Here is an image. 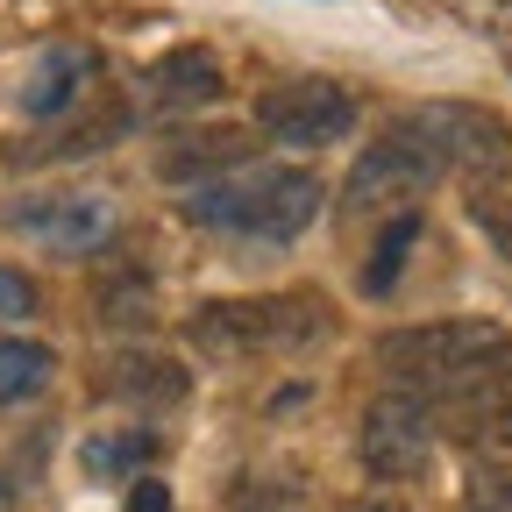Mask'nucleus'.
<instances>
[{
  "label": "nucleus",
  "mask_w": 512,
  "mask_h": 512,
  "mask_svg": "<svg viewBox=\"0 0 512 512\" xmlns=\"http://www.w3.org/2000/svg\"><path fill=\"white\" fill-rule=\"evenodd\" d=\"M377 363L399 377L413 399H470L477 384L512 370V328L498 320H427V328H392L377 342Z\"/></svg>",
  "instance_id": "nucleus-1"
},
{
  "label": "nucleus",
  "mask_w": 512,
  "mask_h": 512,
  "mask_svg": "<svg viewBox=\"0 0 512 512\" xmlns=\"http://www.w3.org/2000/svg\"><path fill=\"white\" fill-rule=\"evenodd\" d=\"M313 214H320V178L292 164H242L185 200V221H200L214 235H242V242H292L306 235Z\"/></svg>",
  "instance_id": "nucleus-2"
},
{
  "label": "nucleus",
  "mask_w": 512,
  "mask_h": 512,
  "mask_svg": "<svg viewBox=\"0 0 512 512\" xmlns=\"http://www.w3.org/2000/svg\"><path fill=\"white\" fill-rule=\"evenodd\" d=\"M192 349H207L214 363H264L292 356L306 342L328 335V306L313 292H256V299H207L185 320Z\"/></svg>",
  "instance_id": "nucleus-3"
},
{
  "label": "nucleus",
  "mask_w": 512,
  "mask_h": 512,
  "mask_svg": "<svg viewBox=\"0 0 512 512\" xmlns=\"http://www.w3.org/2000/svg\"><path fill=\"white\" fill-rule=\"evenodd\" d=\"M434 178H441V157L427 150V136L399 114L384 136L356 157V171H349V185H342V207L349 214H377V207H406V200H427L434 192Z\"/></svg>",
  "instance_id": "nucleus-4"
},
{
  "label": "nucleus",
  "mask_w": 512,
  "mask_h": 512,
  "mask_svg": "<svg viewBox=\"0 0 512 512\" xmlns=\"http://www.w3.org/2000/svg\"><path fill=\"white\" fill-rule=\"evenodd\" d=\"M406 121L427 136V150L441 157V171H470V178H498V171H512V128H505L491 107L434 100V107H413Z\"/></svg>",
  "instance_id": "nucleus-5"
},
{
  "label": "nucleus",
  "mask_w": 512,
  "mask_h": 512,
  "mask_svg": "<svg viewBox=\"0 0 512 512\" xmlns=\"http://www.w3.org/2000/svg\"><path fill=\"white\" fill-rule=\"evenodd\" d=\"M256 128L271 143H292V150H328L356 128V100L335 79H285L256 100Z\"/></svg>",
  "instance_id": "nucleus-6"
},
{
  "label": "nucleus",
  "mask_w": 512,
  "mask_h": 512,
  "mask_svg": "<svg viewBox=\"0 0 512 512\" xmlns=\"http://www.w3.org/2000/svg\"><path fill=\"white\" fill-rule=\"evenodd\" d=\"M356 448H363V470L399 484V477H420L427 456H434V413L427 399L413 392H384L363 406V427H356Z\"/></svg>",
  "instance_id": "nucleus-7"
},
{
  "label": "nucleus",
  "mask_w": 512,
  "mask_h": 512,
  "mask_svg": "<svg viewBox=\"0 0 512 512\" xmlns=\"http://www.w3.org/2000/svg\"><path fill=\"white\" fill-rule=\"evenodd\" d=\"M8 221L50 249H100L114 235V200L107 192H43V200H22Z\"/></svg>",
  "instance_id": "nucleus-8"
},
{
  "label": "nucleus",
  "mask_w": 512,
  "mask_h": 512,
  "mask_svg": "<svg viewBox=\"0 0 512 512\" xmlns=\"http://www.w3.org/2000/svg\"><path fill=\"white\" fill-rule=\"evenodd\" d=\"M249 164V136L242 128H192V136H171V150L157 157V171L171 178V185H214V178H228V171H242Z\"/></svg>",
  "instance_id": "nucleus-9"
},
{
  "label": "nucleus",
  "mask_w": 512,
  "mask_h": 512,
  "mask_svg": "<svg viewBox=\"0 0 512 512\" xmlns=\"http://www.w3.org/2000/svg\"><path fill=\"white\" fill-rule=\"evenodd\" d=\"M221 93H228V79H221L214 50H178V57H164L157 72H150V107H157V114H192V107H214Z\"/></svg>",
  "instance_id": "nucleus-10"
},
{
  "label": "nucleus",
  "mask_w": 512,
  "mask_h": 512,
  "mask_svg": "<svg viewBox=\"0 0 512 512\" xmlns=\"http://www.w3.org/2000/svg\"><path fill=\"white\" fill-rule=\"evenodd\" d=\"M456 434L477 456H512V370L477 384L470 399H456Z\"/></svg>",
  "instance_id": "nucleus-11"
},
{
  "label": "nucleus",
  "mask_w": 512,
  "mask_h": 512,
  "mask_svg": "<svg viewBox=\"0 0 512 512\" xmlns=\"http://www.w3.org/2000/svg\"><path fill=\"white\" fill-rule=\"evenodd\" d=\"M86 72H93V57H86L79 43H57V50H43V64L29 72V86H22V114H57V107H72Z\"/></svg>",
  "instance_id": "nucleus-12"
},
{
  "label": "nucleus",
  "mask_w": 512,
  "mask_h": 512,
  "mask_svg": "<svg viewBox=\"0 0 512 512\" xmlns=\"http://www.w3.org/2000/svg\"><path fill=\"white\" fill-rule=\"evenodd\" d=\"M93 306H100L107 328H143V320L157 313V292H150L143 271H107V278L93 285Z\"/></svg>",
  "instance_id": "nucleus-13"
},
{
  "label": "nucleus",
  "mask_w": 512,
  "mask_h": 512,
  "mask_svg": "<svg viewBox=\"0 0 512 512\" xmlns=\"http://www.w3.org/2000/svg\"><path fill=\"white\" fill-rule=\"evenodd\" d=\"M50 370H57V356H50L43 342H8V335H0V406L43 392Z\"/></svg>",
  "instance_id": "nucleus-14"
},
{
  "label": "nucleus",
  "mask_w": 512,
  "mask_h": 512,
  "mask_svg": "<svg viewBox=\"0 0 512 512\" xmlns=\"http://www.w3.org/2000/svg\"><path fill=\"white\" fill-rule=\"evenodd\" d=\"M114 370H121V377H107V392H128V399H157V406L185 399V370H178V363H157V356H121Z\"/></svg>",
  "instance_id": "nucleus-15"
},
{
  "label": "nucleus",
  "mask_w": 512,
  "mask_h": 512,
  "mask_svg": "<svg viewBox=\"0 0 512 512\" xmlns=\"http://www.w3.org/2000/svg\"><path fill=\"white\" fill-rule=\"evenodd\" d=\"M157 456V434H107V441H86V470L93 477H128Z\"/></svg>",
  "instance_id": "nucleus-16"
},
{
  "label": "nucleus",
  "mask_w": 512,
  "mask_h": 512,
  "mask_svg": "<svg viewBox=\"0 0 512 512\" xmlns=\"http://www.w3.org/2000/svg\"><path fill=\"white\" fill-rule=\"evenodd\" d=\"M413 235H420V214H399L392 228L377 235V256L363 264V292H392V278H399V264H406V249H413Z\"/></svg>",
  "instance_id": "nucleus-17"
},
{
  "label": "nucleus",
  "mask_w": 512,
  "mask_h": 512,
  "mask_svg": "<svg viewBox=\"0 0 512 512\" xmlns=\"http://www.w3.org/2000/svg\"><path fill=\"white\" fill-rule=\"evenodd\" d=\"M470 512H512V470H484L470 484Z\"/></svg>",
  "instance_id": "nucleus-18"
},
{
  "label": "nucleus",
  "mask_w": 512,
  "mask_h": 512,
  "mask_svg": "<svg viewBox=\"0 0 512 512\" xmlns=\"http://www.w3.org/2000/svg\"><path fill=\"white\" fill-rule=\"evenodd\" d=\"M22 313H36V285L0 264V320H22Z\"/></svg>",
  "instance_id": "nucleus-19"
},
{
  "label": "nucleus",
  "mask_w": 512,
  "mask_h": 512,
  "mask_svg": "<svg viewBox=\"0 0 512 512\" xmlns=\"http://www.w3.org/2000/svg\"><path fill=\"white\" fill-rule=\"evenodd\" d=\"M470 214H477V228H491V235H498V249L512 256V207H505V200H477Z\"/></svg>",
  "instance_id": "nucleus-20"
},
{
  "label": "nucleus",
  "mask_w": 512,
  "mask_h": 512,
  "mask_svg": "<svg viewBox=\"0 0 512 512\" xmlns=\"http://www.w3.org/2000/svg\"><path fill=\"white\" fill-rule=\"evenodd\" d=\"M136 512H164V491H157V484H143V491H136Z\"/></svg>",
  "instance_id": "nucleus-21"
},
{
  "label": "nucleus",
  "mask_w": 512,
  "mask_h": 512,
  "mask_svg": "<svg viewBox=\"0 0 512 512\" xmlns=\"http://www.w3.org/2000/svg\"><path fill=\"white\" fill-rule=\"evenodd\" d=\"M349 512H406V505H384V498H363V505H349Z\"/></svg>",
  "instance_id": "nucleus-22"
},
{
  "label": "nucleus",
  "mask_w": 512,
  "mask_h": 512,
  "mask_svg": "<svg viewBox=\"0 0 512 512\" xmlns=\"http://www.w3.org/2000/svg\"><path fill=\"white\" fill-rule=\"evenodd\" d=\"M498 50H505V64H512V29H498Z\"/></svg>",
  "instance_id": "nucleus-23"
}]
</instances>
